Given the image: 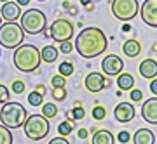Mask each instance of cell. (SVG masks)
I'll return each instance as SVG.
<instances>
[{
    "label": "cell",
    "instance_id": "1",
    "mask_svg": "<svg viewBox=\"0 0 157 144\" xmlns=\"http://www.w3.org/2000/svg\"><path fill=\"white\" fill-rule=\"evenodd\" d=\"M75 50L78 52V56H82L86 59H93L101 56L108 47L107 35L101 31L100 28L89 26L84 28L80 33L75 37Z\"/></svg>",
    "mask_w": 157,
    "mask_h": 144
},
{
    "label": "cell",
    "instance_id": "2",
    "mask_svg": "<svg viewBox=\"0 0 157 144\" xmlns=\"http://www.w3.org/2000/svg\"><path fill=\"white\" fill-rule=\"evenodd\" d=\"M42 57L40 50L32 44H21L17 49H14L12 54V64L17 71L21 73H33L40 66Z\"/></svg>",
    "mask_w": 157,
    "mask_h": 144
},
{
    "label": "cell",
    "instance_id": "3",
    "mask_svg": "<svg viewBox=\"0 0 157 144\" xmlns=\"http://www.w3.org/2000/svg\"><path fill=\"white\" fill-rule=\"evenodd\" d=\"M26 118H28L26 110L23 108L21 103H16V101H7L0 110V122H2V125L9 127L11 130L23 127Z\"/></svg>",
    "mask_w": 157,
    "mask_h": 144
},
{
    "label": "cell",
    "instance_id": "4",
    "mask_svg": "<svg viewBox=\"0 0 157 144\" xmlns=\"http://www.w3.org/2000/svg\"><path fill=\"white\" fill-rule=\"evenodd\" d=\"M19 24L28 35H39L47 28V17L40 9H28L19 17Z\"/></svg>",
    "mask_w": 157,
    "mask_h": 144
},
{
    "label": "cell",
    "instance_id": "5",
    "mask_svg": "<svg viewBox=\"0 0 157 144\" xmlns=\"http://www.w3.org/2000/svg\"><path fill=\"white\" fill-rule=\"evenodd\" d=\"M25 40V30L21 28L19 23H4L0 26V47L6 49H17Z\"/></svg>",
    "mask_w": 157,
    "mask_h": 144
},
{
    "label": "cell",
    "instance_id": "6",
    "mask_svg": "<svg viewBox=\"0 0 157 144\" xmlns=\"http://www.w3.org/2000/svg\"><path fill=\"white\" fill-rule=\"evenodd\" d=\"M25 135L32 141H42L51 132V122L44 115H30L23 125Z\"/></svg>",
    "mask_w": 157,
    "mask_h": 144
},
{
    "label": "cell",
    "instance_id": "7",
    "mask_svg": "<svg viewBox=\"0 0 157 144\" xmlns=\"http://www.w3.org/2000/svg\"><path fill=\"white\" fill-rule=\"evenodd\" d=\"M140 12L138 0H112V14L119 21L128 23L135 19L136 14Z\"/></svg>",
    "mask_w": 157,
    "mask_h": 144
},
{
    "label": "cell",
    "instance_id": "8",
    "mask_svg": "<svg viewBox=\"0 0 157 144\" xmlns=\"http://www.w3.org/2000/svg\"><path fill=\"white\" fill-rule=\"evenodd\" d=\"M75 35V26L72 21L68 19H56L54 23H51V38H54L56 42H67L72 40Z\"/></svg>",
    "mask_w": 157,
    "mask_h": 144
},
{
    "label": "cell",
    "instance_id": "9",
    "mask_svg": "<svg viewBox=\"0 0 157 144\" xmlns=\"http://www.w3.org/2000/svg\"><path fill=\"white\" fill-rule=\"evenodd\" d=\"M84 85L86 89L89 90V92H101L103 89H107L108 85H110V80L107 78L105 73H98V71H93L89 73L84 80Z\"/></svg>",
    "mask_w": 157,
    "mask_h": 144
},
{
    "label": "cell",
    "instance_id": "10",
    "mask_svg": "<svg viewBox=\"0 0 157 144\" xmlns=\"http://www.w3.org/2000/svg\"><path fill=\"white\" fill-rule=\"evenodd\" d=\"M140 16L147 26L157 28V0H145L140 5Z\"/></svg>",
    "mask_w": 157,
    "mask_h": 144
},
{
    "label": "cell",
    "instance_id": "11",
    "mask_svg": "<svg viewBox=\"0 0 157 144\" xmlns=\"http://www.w3.org/2000/svg\"><path fill=\"white\" fill-rule=\"evenodd\" d=\"M101 70H103V73L107 77H117L119 73H122L124 70V61L115 54H108L101 61Z\"/></svg>",
    "mask_w": 157,
    "mask_h": 144
},
{
    "label": "cell",
    "instance_id": "12",
    "mask_svg": "<svg viewBox=\"0 0 157 144\" xmlns=\"http://www.w3.org/2000/svg\"><path fill=\"white\" fill-rule=\"evenodd\" d=\"M113 117L115 120L121 123H129L133 118L136 117V111H135V106L131 103H121V104L115 106L113 110Z\"/></svg>",
    "mask_w": 157,
    "mask_h": 144
},
{
    "label": "cell",
    "instance_id": "13",
    "mask_svg": "<svg viewBox=\"0 0 157 144\" xmlns=\"http://www.w3.org/2000/svg\"><path fill=\"white\" fill-rule=\"evenodd\" d=\"M19 4L17 2H4L2 7H0V16L6 23H11V21H16L21 17V9H19Z\"/></svg>",
    "mask_w": 157,
    "mask_h": 144
},
{
    "label": "cell",
    "instance_id": "14",
    "mask_svg": "<svg viewBox=\"0 0 157 144\" xmlns=\"http://www.w3.org/2000/svg\"><path fill=\"white\" fill-rule=\"evenodd\" d=\"M141 117L143 120L152 125H157V95L152 99H147L141 106Z\"/></svg>",
    "mask_w": 157,
    "mask_h": 144
},
{
    "label": "cell",
    "instance_id": "15",
    "mask_svg": "<svg viewBox=\"0 0 157 144\" xmlns=\"http://www.w3.org/2000/svg\"><path fill=\"white\" fill-rule=\"evenodd\" d=\"M131 141L135 144H154L155 142V135L150 128H138L135 135L131 137Z\"/></svg>",
    "mask_w": 157,
    "mask_h": 144
},
{
    "label": "cell",
    "instance_id": "16",
    "mask_svg": "<svg viewBox=\"0 0 157 144\" xmlns=\"http://www.w3.org/2000/svg\"><path fill=\"white\" fill-rule=\"evenodd\" d=\"M138 71L143 78H155L157 77V61L154 59H143L138 68Z\"/></svg>",
    "mask_w": 157,
    "mask_h": 144
},
{
    "label": "cell",
    "instance_id": "17",
    "mask_svg": "<svg viewBox=\"0 0 157 144\" xmlns=\"http://www.w3.org/2000/svg\"><path fill=\"white\" fill-rule=\"evenodd\" d=\"M122 52L128 56V57H136V56H140V52H141V44L136 38H129V40L124 42Z\"/></svg>",
    "mask_w": 157,
    "mask_h": 144
},
{
    "label": "cell",
    "instance_id": "18",
    "mask_svg": "<svg viewBox=\"0 0 157 144\" xmlns=\"http://www.w3.org/2000/svg\"><path fill=\"white\" fill-rule=\"evenodd\" d=\"M113 142H115L113 134H110L107 128L94 130V134H93V144H113Z\"/></svg>",
    "mask_w": 157,
    "mask_h": 144
},
{
    "label": "cell",
    "instance_id": "19",
    "mask_svg": "<svg viewBox=\"0 0 157 144\" xmlns=\"http://www.w3.org/2000/svg\"><path fill=\"white\" fill-rule=\"evenodd\" d=\"M117 87H119V90L135 89V77L131 73H119L117 75Z\"/></svg>",
    "mask_w": 157,
    "mask_h": 144
},
{
    "label": "cell",
    "instance_id": "20",
    "mask_svg": "<svg viewBox=\"0 0 157 144\" xmlns=\"http://www.w3.org/2000/svg\"><path fill=\"white\" fill-rule=\"evenodd\" d=\"M58 56H59V49H56L54 45H45L44 49L40 50V57H42V61L45 64L54 63L58 59Z\"/></svg>",
    "mask_w": 157,
    "mask_h": 144
},
{
    "label": "cell",
    "instance_id": "21",
    "mask_svg": "<svg viewBox=\"0 0 157 144\" xmlns=\"http://www.w3.org/2000/svg\"><path fill=\"white\" fill-rule=\"evenodd\" d=\"M42 115H44L47 120H52V118L58 115V106L54 103H44L42 104Z\"/></svg>",
    "mask_w": 157,
    "mask_h": 144
},
{
    "label": "cell",
    "instance_id": "22",
    "mask_svg": "<svg viewBox=\"0 0 157 144\" xmlns=\"http://www.w3.org/2000/svg\"><path fill=\"white\" fill-rule=\"evenodd\" d=\"M73 127H75V123H73L72 120H65V122H61L58 125V134L63 135V137H67L68 134L73 132Z\"/></svg>",
    "mask_w": 157,
    "mask_h": 144
},
{
    "label": "cell",
    "instance_id": "23",
    "mask_svg": "<svg viewBox=\"0 0 157 144\" xmlns=\"http://www.w3.org/2000/svg\"><path fill=\"white\" fill-rule=\"evenodd\" d=\"M0 144H12V132L6 125H0Z\"/></svg>",
    "mask_w": 157,
    "mask_h": 144
},
{
    "label": "cell",
    "instance_id": "24",
    "mask_svg": "<svg viewBox=\"0 0 157 144\" xmlns=\"http://www.w3.org/2000/svg\"><path fill=\"white\" fill-rule=\"evenodd\" d=\"M73 63H70V61H63L59 66H58V71H59V75H63V77L67 78V77H70V75H73Z\"/></svg>",
    "mask_w": 157,
    "mask_h": 144
},
{
    "label": "cell",
    "instance_id": "25",
    "mask_svg": "<svg viewBox=\"0 0 157 144\" xmlns=\"http://www.w3.org/2000/svg\"><path fill=\"white\" fill-rule=\"evenodd\" d=\"M28 104H32V106H42V104H44V95L39 94L37 90L30 92V94H28Z\"/></svg>",
    "mask_w": 157,
    "mask_h": 144
},
{
    "label": "cell",
    "instance_id": "26",
    "mask_svg": "<svg viewBox=\"0 0 157 144\" xmlns=\"http://www.w3.org/2000/svg\"><path fill=\"white\" fill-rule=\"evenodd\" d=\"M51 85H52V89H61V87L67 85V78L58 73V75H54V77L51 78Z\"/></svg>",
    "mask_w": 157,
    "mask_h": 144
},
{
    "label": "cell",
    "instance_id": "27",
    "mask_svg": "<svg viewBox=\"0 0 157 144\" xmlns=\"http://www.w3.org/2000/svg\"><path fill=\"white\" fill-rule=\"evenodd\" d=\"M70 115H72V120H82L86 117V110L78 103H75V108L70 111Z\"/></svg>",
    "mask_w": 157,
    "mask_h": 144
},
{
    "label": "cell",
    "instance_id": "28",
    "mask_svg": "<svg viewBox=\"0 0 157 144\" xmlns=\"http://www.w3.org/2000/svg\"><path fill=\"white\" fill-rule=\"evenodd\" d=\"M93 118L101 122V120H105L107 118V110H105V106H94L93 108Z\"/></svg>",
    "mask_w": 157,
    "mask_h": 144
},
{
    "label": "cell",
    "instance_id": "29",
    "mask_svg": "<svg viewBox=\"0 0 157 144\" xmlns=\"http://www.w3.org/2000/svg\"><path fill=\"white\" fill-rule=\"evenodd\" d=\"M25 89H26V85H25L23 80H14L11 85V92H14V94H23Z\"/></svg>",
    "mask_w": 157,
    "mask_h": 144
},
{
    "label": "cell",
    "instance_id": "30",
    "mask_svg": "<svg viewBox=\"0 0 157 144\" xmlns=\"http://www.w3.org/2000/svg\"><path fill=\"white\" fill-rule=\"evenodd\" d=\"M9 97H11V92H9V89H7L4 83H0V104H6L7 101H11Z\"/></svg>",
    "mask_w": 157,
    "mask_h": 144
},
{
    "label": "cell",
    "instance_id": "31",
    "mask_svg": "<svg viewBox=\"0 0 157 144\" xmlns=\"http://www.w3.org/2000/svg\"><path fill=\"white\" fill-rule=\"evenodd\" d=\"M51 94H52V97H54L56 101H65L67 99V90H65V87H61V89H54Z\"/></svg>",
    "mask_w": 157,
    "mask_h": 144
},
{
    "label": "cell",
    "instance_id": "32",
    "mask_svg": "<svg viewBox=\"0 0 157 144\" xmlns=\"http://www.w3.org/2000/svg\"><path fill=\"white\" fill-rule=\"evenodd\" d=\"M72 50H73V44L70 42V40L61 42V44H59V52H63V54H70Z\"/></svg>",
    "mask_w": 157,
    "mask_h": 144
},
{
    "label": "cell",
    "instance_id": "33",
    "mask_svg": "<svg viewBox=\"0 0 157 144\" xmlns=\"http://www.w3.org/2000/svg\"><path fill=\"white\" fill-rule=\"evenodd\" d=\"M117 141H119V142H122V144L129 142V141H131V134H129L128 130H121L119 135H117Z\"/></svg>",
    "mask_w": 157,
    "mask_h": 144
},
{
    "label": "cell",
    "instance_id": "34",
    "mask_svg": "<svg viewBox=\"0 0 157 144\" xmlns=\"http://www.w3.org/2000/svg\"><path fill=\"white\" fill-rule=\"evenodd\" d=\"M141 99H143V92L138 89H131V101L133 103H140Z\"/></svg>",
    "mask_w": 157,
    "mask_h": 144
},
{
    "label": "cell",
    "instance_id": "35",
    "mask_svg": "<svg viewBox=\"0 0 157 144\" xmlns=\"http://www.w3.org/2000/svg\"><path fill=\"white\" fill-rule=\"evenodd\" d=\"M49 144H70L67 141V137H63V135H59V137H54V139H51Z\"/></svg>",
    "mask_w": 157,
    "mask_h": 144
},
{
    "label": "cell",
    "instance_id": "36",
    "mask_svg": "<svg viewBox=\"0 0 157 144\" xmlns=\"http://www.w3.org/2000/svg\"><path fill=\"white\" fill-rule=\"evenodd\" d=\"M150 92L154 95H157V78H152V82H150Z\"/></svg>",
    "mask_w": 157,
    "mask_h": 144
},
{
    "label": "cell",
    "instance_id": "37",
    "mask_svg": "<svg viewBox=\"0 0 157 144\" xmlns=\"http://www.w3.org/2000/svg\"><path fill=\"white\" fill-rule=\"evenodd\" d=\"M35 90H37V92H39V94H42V95H45L47 94V92H45V85H42V83H40V85H37V87H35Z\"/></svg>",
    "mask_w": 157,
    "mask_h": 144
},
{
    "label": "cell",
    "instance_id": "38",
    "mask_svg": "<svg viewBox=\"0 0 157 144\" xmlns=\"http://www.w3.org/2000/svg\"><path fill=\"white\" fill-rule=\"evenodd\" d=\"M78 139H86L87 137V128H78Z\"/></svg>",
    "mask_w": 157,
    "mask_h": 144
},
{
    "label": "cell",
    "instance_id": "39",
    "mask_svg": "<svg viewBox=\"0 0 157 144\" xmlns=\"http://www.w3.org/2000/svg\"><path fill=\"white\" fill-rule=\"evenodd\" d=\"M42 33H44L45 38H51V28H45V30L42 31Z\"/></svg>",
    "mask_w": 157,
    "mask_h": 144
},
{
    "label": "cell",
    "instance_id": "40",
    "mask_svg": "<svg viewBox=\"0 0 157 144\" xmlns=\"http://www.w3.org/2000/svg\"><path fill=\"white\" fill-rule=\"evenodd\" d=\"M17 4H19V5H28L30 4V0H16Z\"/></svg>",
    "mask_w": 157,
    "mask_h": 144
},
{
    "label": "cell",
    "instance_id": "41",
    "mask_svg": "<svg viewBox=\"0 0 157 144\" xmlns=\"http://www.w3.org/2000/svg\"><path fill=\"white\" fill-rule=\"evenodd\" d=\"M80 4L84 7H87V5H91V0H80Z\"/></svg>",
    "mask_w": 157,
    "mask_h": 144
},
{
    "label": "cell",
    "instance_id": "42",
    "mask_svg": "<svg viewBox=\"0 0 157 144\" xmlns=\"http://www.w3.org/2000/svg\"><path fill=\"white\" fill-rule=\"evenodd\" d=\"M70 12L72 14H77V7H70Z\"/></svg>",
    "mask_w": 157,
    "mask_h": 144
},
{
    "label": "cell",
    "instance_id": "43",
    "mask_svg": "<svg viewBox=\"0 0 157 144\" xmlns=\"http://www.w3.org/2000/svg\"><path fill=\"white\" fill-rule=\"evenodd\" d=\"M152 49H154V52H157V44H154V45H152Z\"/></svg>",
    "mask_w": 157,
    "mask_h": 144
},
{
    "label": "cell",
    "instance_id": "44",
    "mask_svg": "<svg viewBox=\"0 0 157 144\" xmlns=\"http://www.w3.org/2000/svg\"><path fill=\"white\" fill-rule=\"evenodd\" d=\"M0 26H2V16H0Z\"/></svg>",
    "mask_w": 157,
    "mask_h": 144
},
{
    "label": "cell",
    "instance_id": "45",
    "mask_svg": "<svg viewBox=\"0 0 157 144\" xmlns=\"http://www.w3.org/2000/svg\"><path fill=\"white\" fill-rule=\"evenodd\" d=\"M0 2H9V0H0Z\"/></svg>",
    "mask_w": 157,
    "mask_h": 144
},
{
    "label": "cell",
    "instance_id": "46",
    "mask_svg": "<svg viewBox=\"0 0 157 144\" xmlns=\"http://www.w3.org/2000/svg\"><path fill=\"white\" fill-rule=\"evenodd\" d=\"M37 2H45V0H37Z\"/></svg>",
    "mask_w": 157,
    "mask_h": 144
},
{
    "label": "cell",
    "instance_id": "47",
    "mask_svg": "<svg viewBox=\"0 0 157 144\" xmlns=\"http://www.w3.org/2000/svg\"><path fill=\"white\" fill-rule=\"evenodd\" d=\"M0 54H2V49H0Z\"/></svg>",
    "mask_w": 157,
    "mask_h": 144
}]
</instances>
